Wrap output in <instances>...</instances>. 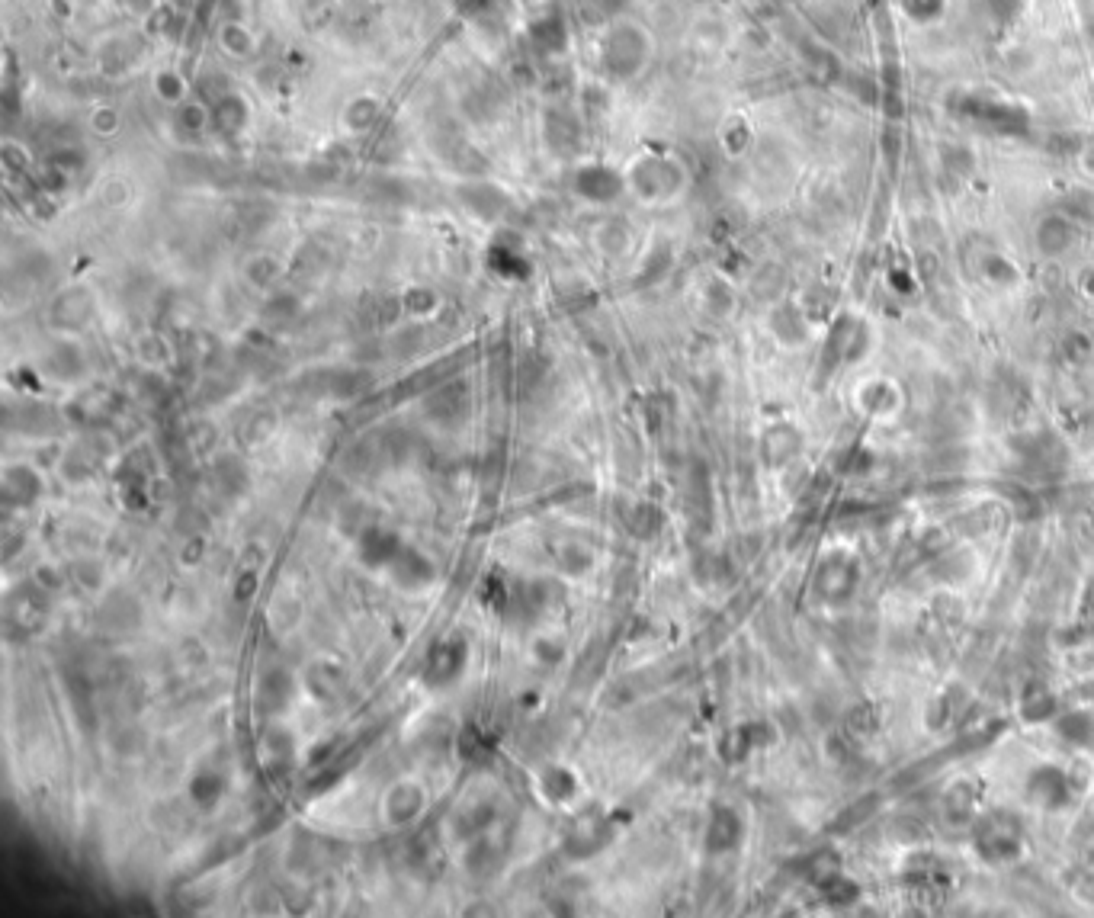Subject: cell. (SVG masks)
Instances as JSON below:
<instances>
[{
    "instance_id": "1",
    "label": "cell",
    "mask_w": 1094,
    "mask_h": 918,
    "mask_svg": "<svg viewBox=\"0 0 1094 918\" xmlns=\"http://www.w3.org/2000/svg\"><path fill=\"white\" fill-rule=\"evenodd\" d=\"M652 61L649 29L633 20H616L600 42V68L610 81H633Z\"/></svg>"
},
{
    "instance_id": "2",
    "label": "cell",
    "mask_w": 1094,
    "mask_h": 918,
    "mask_svg": "<svg viewBox=\"0 0 1094 918\" xmlns=\"http://www.w3.org/2000/svg\"><path fill=\"white\" fill-rule=\"evenodd\" d=\"M684 183V164L671 155H642L626 171V190L636 193L642 203H668L684 190Z\"/></svg>"
},
{
    "instance_id": "3",
    "label": "cell",
    "mask_w": 1094,
    "mask_h": 918,
    "mask_svg": "<svg viewBox=\"0 0 1094 918\" xmlns=\"http://www.w3.org/2000/svg\"><path fill=\"white\" fill-rule=\"evenodd\" d=\"M626 190V174H616L604 164H588L575 174V193L591 203H610Z\"/></svg>"
},
{
    "instance_id": "4",
    "label": "cell",
    "mask_w": 1094,
    "mask_h": 918,
    "mask_svg": "<svg viewBox=\"0 0 1094 918\" xmlns=\"http://www.w3.org/2000/svg\"><path fill=\"white\" fill-rule=\"evenodd\" d=\"M215 45H219V52L231 61H251L260 52V42L254 36V29L248 23H241V20L219 23V29H215Z\"/></svg>"
},
{
    "instance_id": "5",
    "label": "cell",
    "mask_w": 1094,
    "mask_h": 918,
    "mask_svg": "<svg viewBox=\"0 0 1094 918\" xmlns=\"http://www.w3.org/2000/svg\"><path fill=\"white\" fill-rule=\"evenodd\" d=\"M389 569H392V578L398 581V585L411 588V591L427 588L437 575L434 562H430L421 549H411V546H402V553L395 556V562L389 565Z\"/></svg>"
},
{
    "instance_id": "6",
    "label": "cell",
    "mask_w": 1094,
    "mask_h": 918,
    "mask_svg": "<svg viewBox=\"0 0 1094 918\" xmlns=\"http://www.w3.org/2000/svg\"><path fill=\"white\" fill-rule=\"evenodd\" d=\"M462 671H466V642H450V646H437L430 652L424 678L434 687H446V684H453Z\"/></svg>"
},
{
    "instance_id": "7",
    "label": "cell",
    "mask_w": 1094,
    "mask_h": 918,
    "mask_svg": "<svg viewBox=\"0 0 1094 918\" xmlns=\"http://www.w3.org/2000/svg\"><path fill=\"white\" fill-rule=\"evenodd\" d=\"M398 553H402V540L385 527H369L360 537V562L366 569H389Z\"/></svg>"
},
{
    "instance_id": "8",
    "label": "cell",
    "mask_w": 1094,
    "mask_h": 918,
    "mask_svg": "<svg viewBox=\"0 0 1094 918\" xmlns=\"http://www.w3.org/2000/svg\"><path fill=\"white\" fill-rule=\"evenodd\" d=\"M251 122V106L241 94H222L219 100H212V126L222 135H238L248 129Z\"/></svg>"
},
{
    "instance_id": "9",
    "label": "cell",
    "mask_w": 1094,
    "mask_h": 918,
    "mask_svg": "<svg viewBox=\"0 0 1094 918\" xmlns=\"http://www.w3.org/2000/svg\"><path fill=\"white\" fill-rule=\"evenodd\" d=\"M424 809V793L418 784H398L389 790V797H385V806H382V816L389 819V825H395V829H402V825H408L414 816H418Z\"/></svg>"
},
{
    "instance_id": "10",
    "label": "cell",
    "mask_w": 1094,
    "mask_h": 918,
    "mask_svg": "<svg viewBox=\"0 0 1094 918\" xmlns=\"http://www.w3.org/2000/svg\"><path fill=\"white\" fill-rule=\"evenodd\" d=\"M174 126L183 135H190V139H199V135H206L209 129H215L212 126V103L206 97H196V94L190 100H183L177 110H174Z\"/></svg>"
},
{
    "instance_id": "11",
    "label": "cell",
    "mask_w": 1094,
    "mask_h": 918,
    "mask_svg": "<svg viewBox=\"0 0 1094 918\" xmlns=\"http://www.w3.org/2000/svg\"><path fill=\"white\" fill-rule=\"evenodd\" d=\"M151 94L158 97L164 106L177 110L183 100L193 97V84L183 78L177 68H161V71H154V78H151Z\"/></svg>"
},
{
    "instance_id": "12",
    "label": "cell",
    "mask_w": 1094,
    "mask_h": 918,
    "mask_svg": "<svg viewBox=\"0 0 1094 918\" xmlns=\"http://www.w3.org/2000/svg\"><path fill=\"white\" fill-rule=\"evenodd\" d=\"M379 116H382V103L373 94H360L344 106L341 122H344V129L350 135H363V132H369L376 126Z\"/></svg>"
},
{
    "instance_id": "13",
    "label": "cell",
    "mask_w": 1094,
    "mask_h": 918,
    "mask_svg": "<svg viewBox=\"0 0 1094 918\" xmlns=\"http://www.w3.org/2000/svg\"><path fill=\"white\" fill-rule=\"evenodd\" d=\"M289 694H292L289 675L280 668L267 671V675L257 681V703H260V710L264 713H280L289 703Z\"/></svg>"
},
{
    "instance_id": "14",
    "label": "cell",
    "mask_w": 1094,
    "mask_h": 918,
    "mask_svg": "<svg viewBox=\"0 0 1094 918\" xmlns=\"http://www.w3.org/2000/svg\"><path fill=\"white\" fill-rule=\"evenodd\" d=\"M459 196L479 216H498V209L507 206V196L498 187H491V183H469V187L459 190Z\"/></svg>"
},
{
    "instance_id": "15",
    "label": "cell",
    "mask_w": 1094,
    "mask_h": 918,
    "mask_svg": "<svg viewBox=\"0 0 1094 918\" xmlns=\"http://www.w3.org/2000/svg\"><path fill=\"white\" fill-rule=\"evenodd\" d=\"M276 277H280V260L270 254H257L248 260V267H244V280H248L254 289H270L276 283Z\"/></svg>"
},
{
    "instance_id": "16",
    "label": "cell",
    "mask_w": 1094,
    "mask_h": 918,
    "mask_svg": "<svg viewBox=\"0 0 1094 918\" xmlns=\"http://www.w3.org/2000/svg\"><path fill=\"white\" fill-rule=\"evenodd\" d=\"M539 790H543V797L549 803H565L575 793V777L565 768H549L543 774V780H539Z\"/></svg>"
},
{
    "instance_id": "17",
    "label": "cell",
    "mask_w": 1094,
    "mask_h": 918,
    "mask_svg": "<svg viewBox=\"0 0 1094 918\" xmlns=\"http://www.w3.org/2000/svg\"><path fill=\"white\" fill-rule=\"evenodd\" d=\"M7 492H10V498H20V501H33L36 495H39V479L33 476V472H29L26 466H13L10 472H7Z\"/></svg>"
},
{
    "instance_id": "18",
    "label": "cell",
    "mask_w": 1094,
    "mask_h": 918,
    "mask_svg": "<svg viewBox=\"0 0 1094 918\" xmlns=\"http://www.w3.org/2000/svg\"><path fill=\"white\" fill-rule=\"evenodd\" d=\"M87 126L94 135H103V139H110V135H119L122 132V113L116 110V106L103 103L97 106L94 113L87 116Z\"/></svg>"
},
{
    "instance_id": "19",
    "label": "cell",
    "mask_w": 1094,
    "mask_h": 918,
    "mask_svg": "<svg viewBox=\"0 0 1094 918\" xmlns=\"http://www.w3.org/2000/svg\"><path fill=\"white\" fill-rule=\"evenodd\" d=\"M222 790H225V780H222L219 774H212V771L196 774L193 787H190L193 800H196L199 806H215V803H219V797H222Z\"/></svg>"
},
{
    "instance_id": "20",
    "label": "cell",
    "mask_w": 1094,
    "mask_h": 918,
    "mask_svg": "<svg viewBox=\"0 0 1094 918\" xmlns=\"http://www.w3.org/2000/svg\"><path fill=\"white\" fill-rule=\"evenodd\" d=\"M706 841H710V848H713V851H726V848H732V845H735V816H732V813H726V809H722V813H716V819H713V825H710V835H706Z\"/></svg>"
},
{
    "instance_id": "21",
    "label": "cell",
    "mask_w": 1094,
    "mask_h": 918,
    "mask_svg": "<svg viewBox=\"0 0 1094 918\" xmlns=\"http://www.w3.org/2000/svg\"><path fill=\"white\" fill-rule=\"evenodd\" d=\"M405 305H408V312H411V315H427V312H434V309H437V296L430 293V289H411L408 299H405Z\"/></svg>"
}]
</instances>
